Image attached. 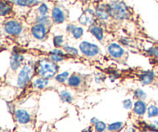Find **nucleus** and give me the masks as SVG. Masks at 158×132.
<instances>
[{
    "mask_svg": "<svg viewBox=\"0 0 158 132\" xmlns=\"http://www.w3.org/2000/svg\"><path fill=\"white\" fill-rule=\"evenodd\" d=\"M135 96L139 99H144L146 98V94L141 90H137L135 91Z\"/></svg>",
    "mask_w": 158,
    "mask_h": 132,
    "instance_id": "nucleus-28",
    "label": "nucleus"
},
{
    "mask_svg": "<svg viewBox=\"0 0 158 132\" xmlns=\"http://www.w3.org/2000/svg\"><path fill=\"white\" fill-rule=\"evenodd\" d=\"M68 77H69V73L63 72L62 73V74L57 75L56 77V80L58 82H60V83H63V82H65L67 80Z\"/></svg>",
    "mask_w": 158,
    "mask_h": 132,
    "instance_id": "nucleus-21",
    "label": "nucleus"
},
{
    "mask_svg": "<svg viewBox=\"0 0 158 132\" xmlns=\"http://www.w3.org/2000/svg\"><path fill=\"white\" fill-rule=\"evenodd\" d=\"M123 104V107H124V108H126V109H130V108H131V107H132V101H131L130 99L125 100Z\"/></svg>",
    "mask_w": 158,
    "mask_h": 132,
    "instance_id": "nucleus-30",
    "label": "nucleus"
},
{
    "mask_svg": "<svg viewBox=\"0 0 158 132\" xmlns=\"http://www.w3.org/2000/svg\"><path fill=\"white\" fill-rule=\"evenodd\" d=\"M16 120L21 124H26L30 121V115L24 110H18L15 112Z\"/></svg>",
    "mask_w": 158,
    "mask_h": 132,
    "instance_id": "nucleus-9",
    "label": "nucleus"
},
{
    "mask_svg": "<svg viewBox=\"0 0 158 132\" xmlns=\"http://www.w3.org/2000/svg\"><path fill=\"white\" fill-rule=\"evenodd\" d=\"M51 53L56 54V55H60V56H62V57L63 56V53L62 52L61 50H59V49H55V50L52 51V52H51Z\"/></svg>",
    "mask_w": 158,
    "mask_h": 132,
    "instance_id": "nucleus-33",
    "label": "nucleus"
},
{
    "mask_svg": "<svg viewBox=\"0 0 158 132\" xmlns=\"http://www.w3.org/2000/svg\"><path fill=\"white\" fill-rule=\"evenodd\" d=\"M110 13L116 19H123L128 15L126 5L120 2H115L110 5Z\"/></svg>",
    "mask_w": 158,
    "mask_h": 132,
    "instance_id": "nucleus-2",
    "label": "nucleus"
},
{
    "mask_svg": "<svg viewBox=\"0 0 158 132\" xmlns=\"http://www.w3.org/2000/svg\"><path fill=\"white\" fill-rule=\"evenodd\" d=\"M122 127H123V123L122 122H115V123L111 124V125L108 126V130L110 131H117V130H120Z\"/></svg>",
    "mask_w": 158,
    "mask_h": 132,
    "instance_id": "nucleus-20",
    "label": "nucleus"
},
{
    "mask_svg": "<svg viewBox=\"0 0 158 132\" xmlns=\"http://www.w3.org/2000/svg\"><path fill=\"white\" fill-rule=\"evenodd\" d=\"M150 53L152 55H154L158 57V48H152V49H150Z\"/></svg>",
    "mask_w": 158,
    "mask_h": 132,
    "instance_id": "nucleus-32",
    "label": "nucleus"
},
{
    "mask_svg": "<svg viewBox=\"0 0 158 132\" xmlns=\"http://www.w3.org/2000/svg\"><path fill=\"white\" fill-rule=\"evenodd\" d=\"M48 84V80L46 79H37L35 80L33 83V86L35 88H39V89H42V88L45 87L46 85Z\"/></svg>",
    "mask_w": 158,
    "mask_h": 132,
    "instance_id": "nucleus-16",
    "label": "nucleus"
},
{
    "mask_svg": "<svg viewBox=\"0 0 158 132\" xmlns=\"http://www.w3.org/2000/svg\"><path fill=\"white\" fill-rule=\"evenodd\" d=\"M33 74V68L30 65H26L20 71L18 77V85L20 87L26 86L31 80Z\"/></svg>",
    "mask_w": 158,
    "mask_h": 132,
    "instance_id": "nucleus-3",
    "label": "nucleus"
},
{
    "mask_svg": "<svg viewBox=\"0 0 158 132\" xmlns=\"http://www.w3.org/2000/svg\"><path fill=\"white\" fill-rule=\"evenodd\" d=\"M63 42V38L62 36H55V38H54L53 40L54 45H55V46H56V47H59V46H61Z\"/></svg>",
    "mask_w": 158,
    "mask_h": 132,
    "instance_id": "nucleus-26",
    "label": "nucleus"
},
{
    "mask_svg": "<svg viewBox=\"0 0 158 132\" xmlns=\"http://www.w3.org/2000/svg\"><path fill=\"white\" fill-rule=\"evenodd\" d=\"M36 2V0H17V3L22 6H31Z\"/></svg>",
    "mask_w": 158,
    "mask_h": 132,
    "instance_id": "nucleus-24",
    "label": "nucleus"
},
{
    "mask_svg": "<svg viewBox=\"0 0 158 132\" xmlns=\"http://www.w3.org/2000/svg\"><path fill=\"white\" fill-rule=\"evenodd\" d=\"M95 128L97 132H103L106 128V124L103 121H98L96 124Z\"/></svg>",
    "mask_w": 158,
    "mask_h": 132,
    "instance_id": "nucleus-25",
    "label": "nucleus"
},
{
    "mask_svg": "<svg viewBox=\"0 0 158 132\" xmlns=\"http://www.w3.org/2000/svg\"><path fill=\"white\" fill-rule=\"evenodd\" d=\"M127 132H135V131H134V129H133V128H130Z\"/></svg>",
    "mask_w": 158,
    "mask_h": 132,
    "instance_id": "nucleus-36",
    "label": "nucleus"
},
{
    "mask_svg": "<svg viewBox=\"0 0 158 132\" xmlns=\"http://www.w3.org/2000/svg\"><path fill=\"white\" fill-rule=\"evenodd\" d=\"M97 14L102 19H106L110 15V6L107 5H101L97 9Z\"/></svg>",
    "mask_w": 158,
    "mask_h": 132,
    "instance_id": "nucleus-10",
    "label": "nucleus"
},
{
    "mask_svg": "<svg viewBox=\"0 0 158 132\" xmlns=\"http://www.w3.org/2000/svg\"><path fill=\"white\" fill-rule=\"evenodd\" d=\"M146 111V104L142 100H138L134 104V112L138 115H142Z\"/></svg>",
    "mask_w": 158,
    "mask_h": 132,
    "instance_id": "nucleus-13",
    "label": "nucleus"
},
{
    "mask_svg": "<svg viewBox=\"0 0 158 132\" xmlns=\"http://www.w3.org/2000/svg\"><path fill=\"white\" fill-rule=\"evenodd\" d=\"M23 60V57L22 55L19 53H13L12 55V57H11V62L10 65L11 67H12V70H17V68L22 64Z\"/></svg>",
    "mask_w": 158,
    "mask_h": 132,
    "instance_id": "nucleus-11",
    "label": "nucleus"
},
{
    "mask_svg": "<svg viewBox=\"0 0 158 132\" xmlns=\"http://www.w3.org/2000/svg\"><path fill=\"white\" fill-rule=\"evenodd\" d=\"M80 48L81 52L84 55L89 56V57L97 55L99 53V48L97 47V46L88 43V42H83L82 43H80Z\"/></svg>",
    "mask_w": 158,
    "mask_h": 132,
    "instance_id": "nucleus-4",
    "label": "nucleus"
},
{
    "mask_svg": "<svg viewBox=\"0 0 158 132\" xmlns=\"http://www.w3.org/2000/svg\"><path fill=\"white\" fill-rule=\"evenodd\" d=\"M72 32H73V36L75 37L76 39H79L82 36V35H83V30L82 28L76 27L74 28V29L72 31Z\"/></svg>",
    "mask_w": 158,
    "mask_h": 132,
    "instance_id": "nucleus-23",
    "label": "nucleus"
},
{
    "mask_svg": "<svg viewBox=\"0 0 158 132\" xmlns=\"http://www.w3.org/2000/svg\"><path fill=\"white\" fill-rule=\"evenodd\" d=\"M10 10V6H9L7 3H5L4 2H2L1 5H0V12H1V15H6Z\"/></svg>",
    "mask_w": 158,
    "mask_h": 132,
    "instance_id": "nucleus-18",
    "label": "nucleus"
},
{
    "mask_svg": "<svg viewBox=\"0 0 158 132\" xmlns=\"http://www.w3.org/2000/svg\"><path fill=\"white\" fill-rule=\"evenodd\" d=\"M91 32L93 33V35L96 37L97 39H98L99 40H101L103 37V33L102 29H100L98 26H94V27L91 29Z\"/></svg>",
    "mask_w": 158,
    "mask_h": 132,
    "instance_id": "nucleus-15",
    "label": "nucleus"
},
{
    "mask_svg": "<svg viewBox=\"0 0 158 132\" xmlns=\"http://www.w3.org/2000/svg\"><path fill=\"white\" fill-rule=\"evenodd\" d=\"M154 76H155V74H154V72H152V71H147L144 74H142L140 79H141V81L143 83L149 84V83H151L153 81Z\"/></svg>",
    "mask_w": 158,
    "mask_h": 132,
    "instance_id": "nucleus-14",
    "label": "nucleus"
},
{
    "mask_svg": "<svg viewBox=\"0 0 158 132\" xmlns=\"http://www.w3.org/2000/svg\"><path fill=\"white\" fill-rule=\"evenodd\" d=\"M64 49L68 53H70L72 54V55H77V54H78V51H77V49L71 47V46H67V45H66V46H64Z\"/></svg>",
    "mask_w": 158,
    "mask_h": 132,
    "instance_id": "nucleus-27",
    "label": "nucleus"
},
{
    "mask_svg": "<svg viewBox=\"0 0 158 132\" xmlns=\"http://www.w3.org/2000/svg\"><path fill=\"white\" fill-rule=\"evenodd\" d=\"M5 30L11 35H18L21 32L22 27L17 22L12 20V21H9L6 23Z\"/></svg>",
    "mask_w": 158,
    "mask_h": 132,
    "instance_id": "nucleus-5",
    "label": "nucleus"
},
{
    "mask_svg": "<svg viewBox=\"0 0 158 132\" xmlns=\"http://www.w3.org/2000/svg\"><path fill=\"white\" fill-rule=\"evenodd\" d=\"M37 2H42V1H43V0H36Z\"/></svg>",
    "mask_w": 158,
    "mask_h": 132,
    "instance_id": "nucleus-37",
    "label": "nucleus"
},
{
    "mask_svg": "<svg viewBox=\"0 0 158 132\" xmlns=\"http://www.w3.org/2000/svg\"><path fill=\"white\" fill-rule=\"evenodd\" d=\"M94 20V13L91 9H87L80 15L79 21L83 25L92 24Z\"/></svg>",
    "mask_w": 158,
    "mask_h": 132,
    "instance_id": "nucleus-6",
    "label": "nucleus"
},
{
    "mask_svg": "<svg viewBox=\"0 0 158 132\" xmlns=\"http://www.w3.org/2000/svg\"><path fill=\"white\" fill-rule=\"evenodd\" d=\"M52 19H53L54 21L57 23H61L64 21V15H63V12H62V10L59 8L55 7L53 8L52 11Z\"/></svg>",
    "mask_w": 158,
    "mask_h": 132,
    "instance_id": "nucleus-12",
    "label": "nucleus"
},
{
    "mask_svg": "<svg viewBox=\"0 0 158 132\" xmlns=\"http://www.w3.org/2000/svg\"><path fill=\"white\" fill-rule=\"evenodd\" d=\"M50 58L52 59L53 61L55 62H58V61H61L63 60V57L60 55H56V54H51Z\"/></svg>",
    "mask_w": 158,
    "mask_h": 132,
    "instance_id": "nucleus-31",
    "label": "nucleus"
},
{
    "mask_svg": "<svg viewBox=\"0 0 158 132\" xmlns=\"http://www.w3.org/2000/svg\"><path fill=\"white\" fill-rule=\"evenodd\" d=\"M83 132H91V130H90V128H88L87 129H85L84 131Z\"/></svg>",
    "mask_w": 158,
    "mask_h": 132,
    "instance_id": "nucleus-35",
    "label": "nucleus"
},
{
    "mask_svg": "<svg viewBox=\"0 0 158 132\" xmlns=\"http://www.w3.org/2000/svg\"><path fill=\"white\" fill-rule=\"evenodd\" d=\"M32 32L35 38L41 40L44 38L46 36V28L43 24H37L32 27Z\"/></svg>",
    "mask_w": 158,
    "mask_h": 132,
    "instance_id": "nucleus-7",
    "label": "nucleus"
},
{
    "mask_svg": "<svg viewBox=\"0 0 158 132\" xmlns=\"http://www.w3.org/2000/svg\"><path fill=\"white\" fill-rule=\"evenodd\" d=\"M110 54L114 57H120L123 54V49L120 45L117 43H112L108 47Z\"/></svg>",
    "mask_w": 158,
    "mask_h": 132,
    "instance_id": "nucleus-8",
    "label": "nucleus"
},
{
    "mask_svg": "<svg viewBox=\"0 0 158 132\" xmlns=\"http://www.w3.org/2000/svg\"><path fill=\"white\" fill-rule=\"evenodd\" d=\"M60 97L61 99L65 102H68V103H70L72 101V97H71L70 94H69V92H66V91H63L60 94Z\"/></svg>",
    "mask_w": 158,
    "mask_h": 132,
    "instance_id": "nucleus-22",
    "label": "nucleus"
},
{
    "mask_svg": "<svg viewBox=\"0 0 158 132\" xmlns=\"http://www.w3.org/2000/svg\"><path fill=\"white\" fill-rule=\"evenodd\" d=\"M68 83H69V84L70 86L77 87L80 83V78L79 77H77V75H73L69 77V80H68Z\"/></svg>",
    "mask_w": 158,
    "mask_h": 132,
    "instance_id": "nucleus-17",
    "label": "nucleus"
},
{
    "mask_svg": "<svg viewBox=\"0 0 158 132\" xmlns=\"http://www.w3.org/2000/svg\"><path fill=\"white\" fill-rule=\"evenodd\" d=\"M39 10H40V13L43 15H45V14L48 12V7L46 6V4H42L41 6L39 8Z\"/></svg>",
    "mask_w": 158,
    "mask_h": 132,
    "instance_id": "nucleus-29",
    "label": "nucleus"
},
{
    "mask_svg": "<svg viewBox=\"0 0 158 132\" xmlns=\"http://www.w3.org/2000/svg\"><path fill=\"white\" fill-rule=\"evenodd\" d=\"M148 117H153L155 116H158V108L154 105H151L148 108Z\"/></svg>",
    "mask_w": 158,
    "mask_h": 132,
    "instance_id": "nucleus-19",
    "label": "nucleus"
},
{
    "mask_svg": "<svg viewBox=\"0 0 158 132\" xmlns=\"http://www.w3.org/2000/svg\"><path fill=\"white\" fill-rule=\"evenodd\" d=\"M39 75L43 78H51L56 74L58 70V66L48 60H42L39 62L36 68Z\"/></svg>",
    "mask_w": 158,
    "mask_h": 132,
    "instance_id": "nucleus-1",
    "label": "nucleus"
},
{
    "mask_svg": "<svg viewBox=\"0 0 158 132\" xmlns=\"http://www.w3.org/2000/svg\"><path fill=\"white\" fill-rule=\"evenodd\" d=\"M98 121H99L97 120V118H95V117H94V118H93L92 120H91V122H92V123H94V124H95V125H96V124H97Z\"/></svg>",
    "mask_w": 158,
    "mask_h": 132,
    "instance_id": "nucleus-34",
    "label": "nucleus"
}]
</instances>
